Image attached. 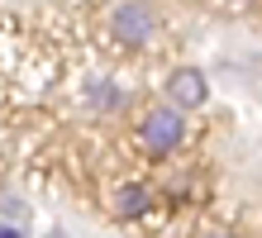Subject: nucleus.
Wrapping results in <instances>:
<instances>
[{
	"label": "nucleus",
	"instance_id": "1",
	"mask_svg": "<svg viewBox=\"0 0 262 238\" xmlns=\"http://www.w3.org/2000/svg\"><path fill=\"white\" fill-rule=\"evenodd\" d=\"M186 138H191V115H181L167 100H148L134 115V143L148 162H172L186 148Z\"/></svg>",
	"mask_w": 262,
	"mask_h": 238
},
{
	"label": "nucleus",
	"instance_id": "2",
	"mask_svg": "<svg viewBox=\"0 0 262 238\" xmlns=\"http://www.w3.org/2000/svg\"><path fill=\"white\" fill-rule=\"evenodd\" d=\"M162 34V14L152 0H110L105 10V38L119 53H148Z\"/></svg>",
	"mask_w": 262,
	"mask_h": 238
},
{
	"label": "nucleus",
	"instance_id": "3",
	"mask_svg": "<svg viewBox=\"0 0 262 238\" xmlns=\"http://www.w3.org/2000/svg\"><path fill=\"white\" fill-rule=\"evenodd\" d=\"M162 100L177 105L181 115L205 110V105H210V81H205V72H200V67H172V72H167V81H162Z\"/></svg>",
	"mask_w": 262,
	"mask_h": 238
},
{
	"label": "nucleus",
	"instance_id": "4",
	"mask_svg": "<svg viewBox=\"0 0 262 238\" xmlns=\"http://www.w3.org/2000/svg\"><path fill=\"white\" fill-rule=\"evenodd\" d=\"M158 205H162V196H158V186H152V181H119V186L110 190V214L124 219V224L148 219Z\"/></svg>",
	"mask_w": 262,
	"mask_h": 238
},
{
	"label": "nucleus",
	"instance_id": "5",
	"mask_svg": "<svg viewBox=\"0 0 262 238\" xmlns=\"http://www.w3.org/2000/svg\"><path fill=\"white\" fill-rule=\"evenodd\" d=\"M96 105H100V110H124V105H129V95H124V86L100 81V86H96Z\"/></svg>",
	"mask_w": 262,
	"mask_h": 238
},
{
	"label": "nucleus",
	"instance_id": "6",
	"mask_svg": "<svg viewBox=\"0 0 262 238\" xmlns=\"http://www.w3.org/2000/svg\"><path fill=\"white\" fill-rule=\"evenodd\" d=\"M195 238H238L234 229H205V233H195Z\"/></svg>",
	"mask_w": 262,
	"mask_h": 238
},
{
	"label": "nucleus",
	"instance_id": "7",
	"mask_svg": "<svg viewBox=\"0 0 262 238\" xmlns=\"http://www.w3.org/2000/svg\"><path fill=\"white\" fill-rule=\"evenodd\" d=\"M0 238H19V233H14V229H0Z\"/></svg>",
	"mask_w": 262,
	"mask_h": 238
}]
</instances>
